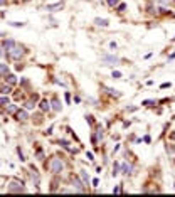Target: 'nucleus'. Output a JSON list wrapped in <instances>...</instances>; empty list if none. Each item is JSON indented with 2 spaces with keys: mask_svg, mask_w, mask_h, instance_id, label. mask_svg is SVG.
<instances>
[{
  "mask_svg": "<svg viewBox=\"0 0 175 197\" xmlns=\"http://www.w3.org/2000/svg\"><path fill=\"white\" fill-rule=\"evenodd\" d=\"M62 168H64V163H62L61 158H57V157L51 158V162H49V170H51L52 174H61Z\"/></svg>",
  "mask_w": 175,
  "mask_h": 197,
  "instance_id": "1",
  "label": "nucleus"
},
{
  "mask_svg": "<svg viewBox=\"0 0 175 197\" xmlns=\"http://www.w3.org/2000/svg\"><path fill=\"white\" fill-rule=\"evenodd\" d=\"M9 192H24L25 189H24V182H19V180H12L9 184V187H7Z\"/></svg>",
  "mask_w": 175,
  "mask_h": 197,
  "instance_id": "2",
  "label": "nucleus"
},
{
  "mask_svg": "<svg viewBox=\"0 0 175 197\" xmlns=\"http://www.w3.org/2000/svg\"><path fill=\"white\" fill-rule=\"evenodd\" d=\"M7 52H9V57H12V59H19V57H22V54H24V49L15 44V46H14L12 49H9Z\"/></svg>",
  "mask_w": 175,
  "mask_h": 197,
  "instance_id": "3",
  "label": "nucleus"
},
{
  "mask_svg": "<svg viewBox=\"0 0 175 197\" xmlns=\"http://www.w3.org/2000/svg\"><path fill=\"white\" fill-rule=\"evenodd\" d=\"M15 116H17L19 121H27L29 120V113L25 109H19V111H15Z\"/></svg>",
  "mask_w": 175,
  "mask_h": 197,
  "instance_id": "4",
  "label": "nucleus"
},
{
  "mask_svg": "<svg viewBox=\"0 0 175 197\" xmlns=\"http://www.w3.org/2000/svg\"><path fill=\"white\" fill-rule=\"evenodd\" d=\"M5 83L10 84V86H14V84L17 83V78H15L14 74H5Z\"/></svg>",
  "mask_w": 175,
  "mask_h": 197,
  "instance_id": "5",
  "label": "nucleus"
},
{
  "mask_svg": "<svg viewBox=\"0 0 175 197\" xmlns=\"http://www.w3.org/2000/svg\"><path fill=\"white\" fill-rule=\"evenodd\" d=\"M94 24L99 25V27H108V24H109V22H108L106 19H99V17H96V19H94Z\"/></svg>",
  "mask_w": 175,
  "mask_h": 197,
  "instance_id": "6",
  "label": "nucleus"
},
{
  "mask_svg": "<svg viewBox=\"0 0 175 197\" xmlns=\"http://www.w3.org/2000/svg\"><path fill=\"white\" fill-rule=\"evenodd\" d=\"M103 62H111V64H116V62H120V59L115 57V56H105V57H103Z\"/></svg>",
  "mask_w": 175,
  "mask_h": 197,
  "instance_id": "7",
  "label": "nucleus"
},
{
  "mask_svg": "<svg viewBox=\"0 0 175 197\" xmlns=\"http://www.w3.org/2000/svg\"><path fill=\"white\" fill-rule=\"evenodd\" d=\"M71 180H72V185H74V187H76V189H78L79 192H84V187L81 185V182H79L78 179H76V177H72V179H71Z\"/></svg>",
  "mask_w": 175,
  "mask_h": 197,
  "instance_id": "8",
  "label": "nucleus"
},
{
  "mask_svg": "<svg viewBox=\"0 0 175 197\" xmlns=\"http://www.w3.org/2000/svg\"><path fill=\"white\" fill-rule=\"evenodd\" d=\"M40 109H42V111H49V109H51V105H49L47 99H42V101H40Z\"/></svg>",
  "mask_w": 175,
  "mask_h": 197,
  "instance_id": "9",
  "label": "nucleus"
},
{
  "mask_svg": "<svg viewBox=\"0 0 175 197\" xmlns=\"http://www.w3.org/2000/svg\"><path fill=\"white\" fill-rule=\"evenodd\" d=\"M10 88H12L10 84H2L0 86V93L2 94H10Z\"/></svg>",
  "mask_w": 175,
  "mask_h": 197,
  "instance_id": "10",
  "label": "nucleus"
},
{
  "mask_svg": "<svg viewBox=\"0 0 175 197\" xmlns=\"http://www.w3.org/2000/svg\"><path fill=\"white\" fill-rule=\"evenodd\" d=\"M52 109H54V111H61V105H59V99L57 98L52 99Z\"/></svg>",
  "mask_w": 175,
  "mask_h": 197,
  "instance_id": "11",
  "label": "nucleus"
},
{
  "mask_svg": "<svg viewBox=\"0 0 175 197\" xmlns=\"http://www.w3.org/2000/svg\"><path fill=\"white\" fill-rule=\"evenodd\" d=\"M0 74H2V76L9 74V66H7V64H0Z\"/></svg>",
  "mask_w": 175,
  "mask_h": 197,
  "instance_id": "12",
  "label": "nucleus"
},
{
  "mask_svg": "<svg viewBox=\"0 0 175 197\" xmlns=\"http://www.w3.org/2000/svg\"><path fill=\"white\" fill-rule=\"evenodd\" d=\"M56 9H62V3H52V5H46V10H56Z\"/></svg>",
  "mask_w": 175,
  "mask_h": 197,
  "instance_id": "13",
  "label": "nucleus"
},
{
  "mask_svg": "<svg viewBox=\"0 0 175 197\" xmlns=\"http://www.w3.org/2000/svg\"><path fill=\"white\" fill-rule=\"evenodd\" d=\"M3 46H5V49L9 51V49H12V47L15 46V42H14L12 39H9V40H5V44H3Z\"/></svg>",
  "mask_w": 175,
  "mask_h": 197,
  "instance_id": "14",
  "label": "nucleus"
},
{
  "mask_svg": "<svg viewBox=\"0 0 175 197\" xmlns=\"http://www.w3.org/2000/svg\"><path fill=\"white\" fill-rule=\"evenodd\" d=\"M9 105V98H7V94L5 96H0V106H7Z\"/></svg>",
  "mask_w": 175,
  "mask_h": 197,
  "instance_id": "15",
  "label": "nucleus"
},
{
  "mask_svg": "<svg viewBox=\"0 0 175 197\" xmlns=\"http://www.w3.org/2000/svg\"><path fill=\"white\" fill-rule=\"evenodd\" d=\"M5 108H7V113H15V111H17V106H15V105H10V103Z\"/></svg>",
  "mask_w": 175,
  "mask_h": 197,
  "instance_id": "16",
  "label": "nucleus"
},
{
  "mask_svg": "<svg viewBox=\"0 0 175 197\" xmlns=\"http://www.w3.org/2000/svg\"><path fill=\"white\" fill-rule=\"evenodd\" d=\"M131 170H133V167H131L130 163H125V165H123V174H131Z\"/></svg>",
  "mask_w": 175,
  "mask_h": 197,
  "instance_id": "17",
  "label": "nucleus"
},
{
  "mask_svg": "<svg viewBox=\"0 0 175 197\" xmlns=\"http://www.w3.org/2000/svg\"><path fill=\"white\" fill-rule=\"evenodd\" d=\"M30 177H32V180L36 182V185H39V175H37V172H36V170L30 174Z\"/></svg>",
  "mask_w": 175,
  "mask_h": 197,
  "instance_id": "18",
  "label": "nucleus"
},
{
  "mask_svg": "<svg viewBox=\"0 0 175 197\" xmlns=\"http://www.w3.org/2000/svg\"><path fill=\"white\" fill-rule=\"evenodd\" d=\"M24 108H25V109H32V108H34V103H32V101H25V103H24Z\"/></svg>",
  "mask_w": 175,
  "mask_h": 197,
  "instance_id": "19",
  "label": "nucleus"
},
{
  "mask_svg": "<svg viewBox=\"0 0 175 197\" xmlns=\"http://www.w3.org/2000/svg\"><path fill=\"white\" fill-rule=\"evenodd\" d=\"M9 24L12 25V27H24V25H25L24 22H9Z\"/></svg>",
  "mask_w": 175,
  "mask_h": 197,
  "instance_id": "20",
  "label": "nucleus"
},
{
  "mask_svg": "<svg viewBox=\"0 0 175 197\" xmlns=\"http://www.w3.org/2000/svg\"><path fill=\"white\" fill-rule=\"evenodd\" d=\"M118 174H120V165H118V163H115V165H113V175L116 177Z\"/></svg>",
  "mask_w": 175,
  "mask_h": 197,
  "instance_id": "21",
  "label": "nucleus"
},
{
  "mask_svg": "<svg viewBox=\"0 0 175 197\" xmlns=\"http://www.w3.org/2000/svg\"><path fill=\"white\" fill-rule=\"evenodd\" d=\"M81 177H83V180H84V184H88V182H89V177L84 174V170H81Z\"/></svg>",
  "mask_w": 175,
  "mask_h": 197,
  "instance_id": "22",
  "label": "nucleus"
},
{
  "mask_svg": "<svg viewBox=\"0 0 175 197\" xmlns=\"http://www.w3.org/2000/svg\"><path fill=\"white\" fill-rule=\"evenodd\" d=\"M113 78H121V73L120 71H113Z\"/></svg>",
  "mask_w": 175,
  "mask_h": 197,
  "instance_id": "23",
  "label": "nucleus"
},
{
  "mask_svg": "<svg viewBox=\"0 0 175 197\" xmlns=\"http://www.w3.org/2000/svg\"><path fill=\"white\" fill-rule=\"evenodd\" d=\"M126 9V5H125V3H121V5H120V7H118V10H120V12H123V10Z\"/></svg>",
  "mask_w": 175,
  "mask_h": 197,
  "instance_id": "24",
  "label": "nucleus"
},
{
  "mask_svg": "<svg viewBox=\"0 0 175 197\" xmlns=\"http://www.w3.org/2000/svg\"><path fill=\"white\" fill-rule=\"evenodd\" d=\"M167 152H168V153H174L175 148H174V147H167Z\"/></svg>",
  "mask_w": 175,
  "mask_h": 197,
  "instance_id": "25",
  "label": "nucleus"
},
{
  "mask_svg": "<svg viewBox=\"0 0 175 197\" xmlns=\"http://www.w3.org/2000/svg\"><path fill=\"white\" fill-rule=\"evenodd\" d=\"M108 3H109V5H116L118 0H108Z\"/></svg>",
  "mask_w": 175,
  "mask_h": 197,
  "instance_id": "26",
  "label": "nucleus"
},
{
  "mask_svg": "<svg viewBox=\"0 0 175 197\" xmlns=\"http://www.w3.org/2000/svg\"><path fill=\"white\" fill-rule=\"evenodd\" d=\"M158 2H160V3H163V5H168V3H170V0H158Z\"/></svg>",
  "mask_w": 175,
  "mask_h": 197,
  "instance_id": "27",
  "label": "nucleus"
},
{
  "mask_svg": "<svg viewBox=\"0 0 175 197\" xmlns=\"http://www.w3.org/2000/svg\"><path fill=\"white\" fill-rule=\"evenodd\" d=\"M3 5H7V0H0V7H3Z\"/></svg>",
  "mask_w": 175,
  "mask_h": 197,
  "instance_id": "28",
  "label": "nucleus"
},
{
  "mask_svg": "<svg viewBox=\"0 0 175 197\" xmlns=\"http://www.w3.org/2000/svg\"><path fill=\"white\" fill-rule=\"evenodd\" d=\"M2 56H3V46L0 44V57H2Z\"/></svg>",
  "mask_w": 175,
  "mask_h": 197,
  "instance_id": "29",
  "label": "nucleus"
},
{
  "mask_svg": "<svg viewBox=\"0 0 175 197\" xmlns=\"http://www.w3.org/2000/svg\"><path fill=\"white\" fill-rule=\"evenodd\" d=\"M2 36H3V32H0V37H2Z\"/></svg>",
  "mask_w": 175,
  "mask_h": 197,
  "instance_id": "30",
  "label": "nucleus"
},
{
  "mask_svg": "<svg viewBox=\"0 0 175 197\" xmlns=\"http://www.w3.org/2000/svg\"><path fill=\"white\" fill-rule=\"evenodd\" d=\"M174 17H175V14H174Z\"/></svg>",
  "mask_w": 175,
  "mask_h": 197,
  "instance_id": "31",
  "label": "nucleus"
},
{
  "mask_svg": "<svg viewBox=\"0 0 175 197\" xmlns=\"http://www.w3.org/2000/svg\"><path fill=\"white\" fill-rule=\"evenodd\" d=\"M174 2H175V0H174Z\"/></svg>",
  "mask_w": 175,
  "mask_h": 197,
  "instance_id": "32",
  "label": "nucleus"
}]
</instances>
